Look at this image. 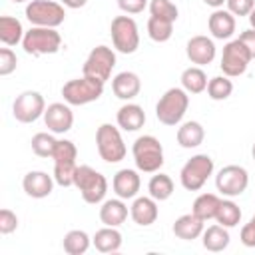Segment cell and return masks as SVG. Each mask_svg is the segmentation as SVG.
I'll list each match as a JSON object with an SVG mask.
<instances>
[{"mask_svg":"<svg viewBox=\"0 0 255 255\" xmlns=\"http://www.w3.org/2000/svg\"><path fill=\"white\" fill-rule=\"evenodd\" d=\"M189 108V96L183 88H169L155 104V118L163 126H177Z\"/></svg>","mask_w":255,"mask_h":255,"instance_id":"6da1fadb","label":"cell"},{"mask_svg":"<svg viewBox=\"0 0 255 255\" xmlns=\"http://www.w3.org/2000/svg\"><path fill=\"white\" fill-rule=\"evenodd\" d=\"M135 167L143 173H155L163 165V147L153 135H139L131 145Z\"/></svg>","mask_w":255,"mask_h":255,"instance_id":"7a4b0ae2","label":"cell"},{"mask_svg":"<svg viewBox=\"0 0 255 255\" xmlns=\"http://www.w3.org/2000/svg\"><path fill=\"white\" fill-rule=\"evenodd\" d=\"M74 185L78 187L82 199L92 205L102 203L108 193V179L90 165H78L74 175Z\"/></svg>","mask_w":255,"mask_h":255,"instance_id":"3957f363","label":"cell"},{"mask_svg":"<svg viewBox=\"0 0 255 255\" xmlns=\"http://www.w3.org/2000/svg\"><path fill=\"white\" fill-rule=\"evenodd\" d=\"M22 48L26 54L32 56H46L56 54L62 48V36L56 28H44V26H32L22 40Z\"/></svg>","mask_w":255,"mask_h":255,"instance_id":"277c9868","label":"cell"},{"mask_svg":"<svg viewBox=\"0 0 255 255\" xmlns=\"http://www.w3.org/2000/svg\"><path fill=\"white\" fill-rule=\"evenodd\" d=\"M104 94V82L82 76L76 80H70L62 86V96L64 102L70 106H86L96 100H100Z\"/></svg>","mask_w":255,"mask_h":255,"instance_id":"5b68a950","label":"cell"},{"mask_svg":"<svg viewBox=\"0 0 255 255\" xmlns=\"http://www.w3.org/2000/svg\"><path fill=\"white\" fill-rule=\"evenodd\" d=\"M96 145L98 153L106 163H118L126 157L128 147L124 143V137L120 133V128L112 124H102L96 131Z\"/></svg>","mask_w":255,"mask_h":255,"instance_id":"8992f818","label":"cell"},{"mask_svg":"<svg viewBox=\"0 0 255 255\" xmlns=\"http://www.w3.org/2000/svg\"><path fill=\"white\" fill-rule=\"evenodd\" d=\"M24 14L32 26H44V28H58L66 20L64 4L52 0H30Z\"/></svg>","mask_w":255,"mask_h":255,"instance_id":"52a82bcc","label":"cell"},{"mask_svg":"<svg viewBox=\"0 0 255 255\" xmlns=\"http://www.w3.org/2000/svg\"><path fill=\"white\" fill-rule=\"evenodd\" d=\"M213 173V159L207 153H197L187 159L179 171V181L187 191H199Z\"/></svg>","mask_w":255,"mask_h":255,"instance_id":"ba28073f","label":"cell"},{"mask_svg":"<svg viewBox=\"0 0 255 255\" xmlns=\"http://www.w3.org/2000/svg\"><path fill=\"white\" fill-rule=\"evenodd\" d=\"M114 48L122 54H133L139 46V32L137 24L131 16H116L110 26Z\"/></svg>","mask_w":255,"mask_h":255,"instance_id":"9c48e42d","label":"cell"},{"mask_svg":"<svg viewBox=\"0 0 255 255\" xmlns=\"http://www.w3.org/2000/svg\"><path fill=\"white\" fill-rule=\"evenodd\" d=\"M114 66H116V52L110 46L102 44V46H96L88 54V58H86V62L82 66V74L106 84L110 80V76H112Z\"/></svg>","mask_w":255,"mask_h":255,"instance_id":"30bf717a","label":"cell"},{"mask_svg":"<svg viewBox=\"0 0 255 255\" xmlns=\"http://www.w3.org/2000/svg\"><path fill=\"white\" fill-rule=\"evenodd\" d=\"M251 54L249 50L243 46V42L237 38V40H231L225 44L223 48V54H221V70L227 78H237L241 74H245L249 62H251Z\"/></svg>","mask_w":255,"mask_h":255,"instance_id":"8fae6325","label":"cell"},{"mask_svg":"<svg viewBox=\"0 0 255 255\" xmlns=\"http://www.w3.org/2000/svg\"><path fill=\"white\" fill-rule=\"evenodd\" d=\"M44 112H46L44 96L34 90H26L18 94L12 104V114L20 124H32L40 116H44Z\"/></svg>","mask_w":255,"mask_h":255,"instance_id":"7c38bea8","label":"cell"},{"mask_svg":"<svg viewBox=\"0 0 255 255\" xmlns=\"http://www.w3.org/2000/svg\"><path fill=\"white\" fill-rule=\"evenodd\" d=\"M249 185V173L241 165H225L215 175V187L225 197L241 195Z\"/></svg>","mask_w":255,"mask_h":255,"instance_id":"4fadbf2b","label":"cell"},{"mask_svg":"<svg viewBox=\"0 0 255 255\" xmlns=\"http://www.w3.org/2000/svg\"><path fill=\"white\" fill-rule=\"evenodd\" d=\"M44 124L52 133H66L74 126V114L70 110V104L54 102L44 112Z\"/></svg>","mask_w":255,"mask_h":255,"instance_id":"5bb4252c","label":"cell"},{"mask_svg":"<svg viewBox=\"0 0 255 255\" xmlns=\"http://www.w3.org/2000/svg\"><path fill=\"white\" fill-rule=\"evenodd\" d=\"M185 54L187 58L191 60V64H197V66H207L213 62L215 58V44L211 38L207 36H193L187 40V46H185Z\"/></svg>","mask_w":255,"mask_h":255,"instance_id":"9a60e30c","label":"cell"},{"mask_svg":"<svg viewBox=\"0 0 255 255\" xmlns=\"http://www.w3.org/2000/svg\"><path fill=\"white\" fill-rule=\"evenodd\" d=\"M22 187L26 191V195L34 197V199H42L48 197L54 189V175H48L46 171H28L22 179Z\"/></svg>","mask_w":255,"mask_h":255,"instance_id":"2e32d148","label":"cell"},{"mask_svg":"<svg viewBox=\"0 0 255 255\" xmlns=\"http://www.w3.org/2000/svg\"><path fill=\"white\" fill-rule=\"evenodd\" d=\"M112 187H114V193L122 199H133L141 187V179H139V173L135 169H120L114 179H112Z\"/></svg>","mask_w":255,"mask_h":255,"instance_id":"e0dca14e","label":"cell"},{"mask_svg":"<svg viewBox=\"0 0 255 255\" xmlns=\"http://www.w3.org/2000/svg\"><path fill=\"white\" fill-rule=\"evenodd\" d=\"M129 215L133 219V223L141 225V227H147L151 223H155L157 215H159V209H157V201L149 195V197H135L131 207H129Z\"/></svg>","mask_w":255,"mask_h":255,"instance_id":"ac0fdd59","label":"cell"},{"mask_svg":"<svg viewBox=\"0 0 255 255\" xmlns=\"http://www.w3.org/2000/svg\"><path fill=\"white\" fill-rule=\"evenodd\" d=\"M112 90H114V96L120 98V100H133L139 90H141V80L135 72H120L114 76L112 80Z\"/></svg>","mask_w":255,"mask_h":255,"instance_id":"d6986e66","label":"cell"},{"mask_svg":"<svg viewBox=\"0 0 255 255\" xmlns=\"http://www.w3.org/2000/svg\"><path fill=\"white\" fill-rule=\"evenodd\" d=\"M207 26H209V32H211L213 38H217V40H227V38L233 36L237 24H235V16H233L229 10L217 8V10H213V14L209 16Z\"/></svg>","mask_w":255,"mask_h":255,"instance_id":"ffe728a7","label":"cell"},{"mask_svg":"<svg viewBox=\"0 0 255 255\" xmlns=\"http://www.w3.org/2000/svg\"><path fill=\"white\" fill-rule=\"evenodd\" d=\"M116 122L124 131H137L145 124V112L137 104H124L116 114Z\"/></svg>","mask_w":255,"mask_h":255,"instance_id":"44dd1931","label":"cell"},{"mask_svg":"<svg viewBox=\"0 0 255 255\" xmlns=\"http://www.w3.org/2000/svg\"><path fill=\"white\" fill-rule=\"evenodd\" d=\"M203 223L205 221L199 219L193 211L191 213H185V215H181V217L175 219V223H173V235L179 237V239H183V241H193V239L201 237Z\"/></svg>","mask_w":255,"mask_h":255,"instance_id":"7402d4cb","label":"cell"},{"mask_svg":"<svg viewBox=\"0 0 255 255\" xmlns=\"http://www.w3.org/2000/svg\"><path fill=\"white\" fill-rule=\"evenodd\" d=\"M128 219V205L122 197L118 199H106L100 207V221L110 227H120Z\"/></svg>","mask_w":255,"mask_h":255,"instance_id":"603a6c76","label":"cell"},{"mask_svg":"<svg viewBox=\"0 0 255 255\" xmlns=\"http://www.w3.org/2000/svg\"><path fill=\"white\" fill-rule=\"evenodd\" d=\"M203 137H205V129L199 122H185L177 128V143L185 149H191V147H197L203 143Z\"/></svg>","mask_w":255,"mask_h":255,"instance_id":"cb8c5ba5","label":"cell"},{"mask_svg":"<svg viewBox=\"0 0 255 255\" xmlns=\"http://www.w3.org/2000/svg\"><path fill=\"white\" fill-rule=\"evenodd\" d=\"M92 243L100 253H114L122 247V233L116 227L106 225L96 231V235L92 237Z\"/></svg>","mask_w":255,"mask_h":255,"instance_id":"d4e9b609","label":"cell"},{"mask_svg":"<svg viewBox=\"0 0 255 255\" xmlns=\"http://www.w3.org/2000/svg\"><path fill=\"white\" fill-rule=\"evenodd\" d=\"M201 237H203V247L207 251H213V253H219V251L227 249L229 239H231L227 227H223L219 223L217 225H209L207 229H203Z\"/></svg>","mask_w":255,"mask_h":255,"instance_id":"484cf974","label":"cell"},{"mask_svg":"<svg viewBox=\"0 0 255 255\" xmlns=\"http://www.w3.org/2000/svg\"><path fill=\"white\" fill-rule=\"evenodd\" d=\"M24 28L22 22L14 16H2L0 18V40L4 46H16L24 40Z\"/></svg>","mask_w":255,"mask_h":255,"instance_id":"4316f807","label":"cell"},{"mask_svg":"<svg viewBox=\"0 0 255 255\" xmlns=\"http://www.w3.org/2000/svg\"><path fill=\"white\" fill-rule=\"evenodd\" d=\"M207 76L205 72L199 68V66H191V68H185L181 72V88L187 92V94H201L207 90Z\"/></svg>","mask_w":255,"mask_h":255,"instance_id":"83f0119b","label":"cell"},{"mask_svg":"<svg viewBox=\"0 0 255 255\" xmlns=\"http://www.w3.org/2000/svg\"><path fill=\"white\" fill-rule=\"evenodd\" d=\"M219 203H221V199H219L215 193H201V195L195 197L191 211H193L199 219L209 221V219H215V213H217V209H219Z\"/></svg>","mask_w":255,"mask_h":255,"instance_id":"f1b7e54d","label":"cell"},{"mask_svg":"<svg viewBox=\"0 0 255 255\" xmlns=\"http://www.w3.org/2000/svg\"><path fill=\"white\" fill-rule=\"evenodd\" d=\"M147 191L155 201H165L173 193V181H171L169 175H165L161 171H155V175H151V179L147 183Z\"/></svg>","mask_w":255,"mask_h":255,"instance_id":"f546056e","label":"cell"},{"mask_svg":"<svg viewBox=\"0 0 255 255\" xmlns=\"http://www.w3.org/2000/svg\"><path fill=\"white\" fill-rule=\"evenodd\" d=\"M90 235L82 229H72L64 235V251L70 253V255H84L88 249H90Z\"/></svg>","mask_w":255,"mask_h":255,"instance_id":"4dcf8cb0","label":"cell"},{"mask_svg":"<svg viewBox=\"0 0 255 255\" xmlns=\"http://www.w3.org/2000/svg\"><path fill=\"white\" fill-rule=\"evenodd\" d=\"M215 221L219 225L227 227V229L239 225V221H241V209H239V205L235 201H231V199H221L219 209L215 213Z\"/></svg>","mask_w":255,"mask_h":255,"instance_id":"1f68e13d","label":"cell"},{"mask_svg":"<svg viewBox=\"0 0 255 255\" xmlns=\"http://www.w3.org/2000/svg\"><path fill=\"white\" fill-rule=\"evenodd\" d=\"M173 34V22L157 18V16H149L147 20V36L153 42H167Z\"/></svg>","mask_w":255,"mask_h":255,"instance_id":"d6a6232c","label":"cell"},{"mask_svg":"<svg viewBox=\"0 0 255 255\" xmlns=\"http://www.w3.org/2000/svg\"><path fill=\"white\" fill-rule=\"evenodd\" d=\"M233 92V82L223 74V76H215L207 82V96L213 102H223L231 96Z\"/></svg>","mask_w":255,"mask_h":255,"instance_id":"836d02e7","label":"cell"},{"mask_svg":"<svg viewBox=\"0 0 255 255\" xmlns=\"http://www.w3.org/2000/svg\"><path fill=\"white\" fill-rule=\"evenodd\" d=\"M32 151L38 155V157H52L54 155V149H56V143L58 139L48 133V131H40L32 137Z\"/></svg>","mask_w":255,"mask_h":255,"instance_id":"e575fe53","label":"cell"},{"mask_svg":"<svg viewBox=\"0 0 255 255\" xmlns=\"http://www.w3.org/2000/svg\"><path fill=\"white\" fill-rule=\"evenodd\" d=\"M52 159H54V163H76V159H78L76 143L70 139H58Z\"/></svg>","mask_w":255,"mask_h":255,"instance_id":"d590c367","label":"cell"},{"mask_svg":"<svg viewBox=\"0 0 255 255\" xmlns=\"http://www.w3.org/2000/svg\"><path fill=\"white\" fill-rule=\"evenodd\" d=\"M149 12L151 16H157V18H163V20H169V22H175L177 20V6L171 2V0H151L149 2Z\"/></svg>","mask_w":255,"mask_h":255,"instance_id":"8d00e7d4","label":"cell"},{"mask_svg":"<svg viewBox=\"0 0 255 255\" xmlns=\"http://www.w3.org/2000/svg\"><path fill=\"white\" fill-rule=\"evenodd\" d=\"M76 169H78V163H54V181L62 187L74 185Z\"/></svg>","mask_w":255,"mask_h":255,"instance_id":"74e56055","label":"cell"},{"mask_svg":"<svg viewBox=\"0 0 255 255\" xmlns=\"http://www.w3.org/2000/svg\"><path fill=\"white\" fill-rule=\"evenodd\" d=\"M18 66V58L10 48L0 50V76H10Z\"/></svg>","mask_w":255,"mask_h":255,"instance_id":"f35d334b","label":"cell"},{"mask_svg":"<svg viewBox=\"0 0 255 255\" xmlns=\"http://www.w3.org/2000/svg\"><path fill=\"white\" fill-rule=\"evenodd\" d=\"M18 227V217L12 209H0V233L2 235H10L12 231H16Z\"/></svg>","mask_w":255,"mask_h":255,"instance_id":"ab89813d","label":"cell"},{"mask_svg":"<svg viewBox=\"0 0 255 255\" xmlns=\"http://www.w3.org/2000/svg\"><path fill=\"white\" fill-rule=\"evenodd\" d=\"M225 4L233 16H249V12L255 8V0H227Z\"/></svg>","mask_w":255,"mask_h":255,"instance_id":"60d3db41","label":"cell"},{"mask_svg":"<svg viewBox=\"0 0 255 255\" xmlns=\"http://www.w3.org/2000/svg\"><path fill=\"white\" fill-rule=\"evenodd\" d=\"M118 6L126 14H139L147 6V0H118Z\"/></svg>","mask_w":255,"mask_h":255,"instance_id":"b9f144b4","label":"cell"},{"mask_svg":"<svg viewBox=\"0 0 255 255\" xmlns=\"http://www.w3.org/2000/svg\"><path fill=\"white\" fill-rule=\"evenodd\" d=\"M241 243L245 247H255V225L251 221L241 227Z\"/></svg>","mask_w":255,"mask_h":255,"instance_id":"7bdbcfd3","label":"cell"},{"mask_svg":"<svg viewBox=\"0 0 255 255\" xmlns=\"http://www.w3.org/2000/svg\"><path fill=\"white\" fill-rule=\"evenodd\" d=\"M239 40H241L243 46L249 50L251 58H255V28H249V30L241 32V34H239Z\"/></svg>","mask_w":255,"mask_h":255,"instance_id":"ee69618b","label":"cell"},{"mask_svg":"<svg viewBox=\"0 0 255 255\" xmlns=\"http://www.w3.org/2000/svg\"><path fill=\"white\" fill-rule=\"evenodd\" d=\"M86 2H88V0H60V4H64L66 8H72V10L86 6Z\"/></svg>","mask_w":255,"mask_h":255,"instance_id":"f6af8a7d","label":"cell"},{"mask_svg":"<svg viewBox=\"0 0 255 255\" xmlns=\"http://www.w3.org/2000/svg\"><path fill=\"white\" fill-rule=\"evenodd\" d=\"M203 2H205L207 6H211V8H215V10H217V8H221L227 0H203Z\"/></svg>","mask_w":255,"mask_h":255,"instance_id":"bcb514c9","label":"cell"},{"mask_svg":"<svg viewBox=\"0 0 255 255\" xmlns=\"http://www.w3.org/2000/svg\"><path fill=\"white\" fill-rule=\"evenodd\" d=\"M247 18H249V24H251V28H255V8L249 12V16H247Z\"/></svg>","mask_w":255,"mask_h":255,"instance_id":"7dc6e473","label":"cell"},{"mask_svg":"<svg viewBox=\"0 0 255 255\" xmlns=\"http://www.w3.org/2000/svg\"><path fill=\"white\" fill-rule=\"evenodd\" d=\"M251 155H253V159H255V143H253V147H251Z\"/></svg>","mask_w":255,"mask_h":255,"instance_id":"c3c4849f","label":"cell"},{"mask_svg":"<svg viewBox=\"0 0 255 255\" xmlns=\"http://www.w3.org/2000/svg\"><path fill=\"white\" fill-rule=\"evenodd\" d=\"M12 2H16V4H20V2H26V0H12Z\"/></svg>","mask_w":255,"mask_h":255,"instance_id":"681fc988","label":"cell"},{"mask_svg":"<svg viewBox=\"0 0 255 255\" xmlns=\"http://www.w3.org/2000/svg\"><path fill=\"white\" fill-rule=\"evenodd\" d=\"M251 223H253V225H255V215H253V217H251Z\"/></svg>","mask_w":255,"mask_h":255,"instance_id":"f907efd6","label":"cell"}]
</instances>
